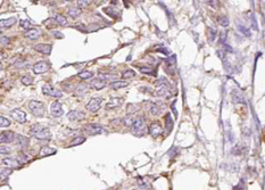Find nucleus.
I'll use <instances>...</instances> for the list:
<instances>
[{
    "mask_svg": "<svg viewBox=\"0 0 265 190\" xmlns=\"http://www.w3.org/2000/svg\"><path fill=\"white\" fill-rule=\"evenodd\" d=\"M30 136L34 137L35 139H40V140H49L51 138V133L47 127L42 125V124H34L32 125L30 129Z\"/></svg>",
    "mask_w": 265,
    "mask_h": 190,
    "instance_id": "1",
    "label": "nucleus"
},
{
    "mask_svg": "<svg viewBox=\"0 0 265 190\" xmlns=\"http://www.w3.org/2000/svg\"><path fill=\"white\" fill-rule=\"evenodd\" d=\"M131 130H132V133L137 137H142L147 133V127H146V122L143 120L142 117H140L138 120L133 121L132 125H131Z\"/></svg>",
    "mask_w": 265,
    "mask_h": 190,
    "instance_id": "2",
    "label": "nucleus"
},
{
    "mask_svg": "<svg viewBox=\"0 0 265 190\" xmlns=\"http://www.w3.org/2000/svg\"><path fill=\"white\" fill-rule=\"evenodd\" d=\"M28 109H30V112L37 117L43 116L46 113L45 105L40 101H37V100H31V101L28 102Z\"/></svg>",
    "mask_w": 265,
    "mask_h": 190,
    "instance_id": "3",
    "label": "nucleus"
},
{
    "mask_svg": "<svg viewBox=\"0 0 265 190\" xmlns=\"http://www.w3.org/2000/svg\"><path fill=\"white\" fill-rule=\"evenodd\" d=\"M42 91L45 95H48L50 97H55V98H60L62 96H63V92L59 91V90H57L56 88H54L51 84H49V83H46L43 87H42Z\"/></svg>",
    "mask_w": 265,
    "mask_h": 190,
    "instance_id": "4",
    "label": "nucleus"
},
{
    "mask_svg": "<svg viewBox=\"0 0 265 190\" xmlns=\"http://www.w3.org/2000/svg\"><path fill=\"white\" fill-rule=\"evenodd\" d=\"M50 70V63L49 62H46V60H41V62H38L33 66V72L35 74H43L46 72H48Z\"/></svg>",
    "mask_w": 265,
    "mask_h": 190,
    "instance_id": "5",
    "label": "nucleus"
},
{
    "mask_svg": "<svg viewBox=\"0 0 265 190\" xmlns=\"http://www.w3.org/2000/svg\"><path fill=\"white\" fill-rule=\"evenodd\" d=\"M84 131H85L88 134H90V136H96V134L102 133L104 129H102V127L99 125V124L91 123V124H87V125L84 127Z\"/></svg>",
    "mask_w": 265,
    "mask_h": 190,
    "instance_id": "6",
    "label": "nucleus"
},
{
    "mask_svg": "<svg viewBox=\"0 0 265 190\" xmlns=\"http://www.w3.org/2000/svg\"><path fill=\"white\" fill-rule=\"evenodd\" d=\"M15 137L16 134L11 130H6L2 131L0 133V144H11L15 140Z\"/></svg>",
    "mask_w": 265,
    "mask_h": 190,
    "instance_id": "7",
    "label": "nucleus"
},
{
    "mask_svg": "<svg viewBox=\"0 0 265 190\" xmlns=\"http://www.w3.org/2000/svg\"><path fill=\"white\" fill-rule=\"evenodd\" d=\"M101 104H102V99L101 98H91V100L87 104V109L91 113L98 112V109L100 108Z\"/></svg>",
    "mask_w": 265,
    "mask_h": 190,
    "instance_id": "8",
    "label": "nucleus"
},
{
    "mask_svg": "<svg viewBox=\"0 0 265 190\" xmlns=\"http://www.w3.org/2000/svg\"><path fill=\"white\" fill-rule=\"evenodd\" d=\"M11 119H14V120L16 121V122H18V123H25V122H26V114H25L23 110H21V109H18V108H15L11 110Z\"/></svg>",
    "mask_w": 265,
    "mask_h": 190,
    "instance_id": "9",
    "label": "nucleus"
},
{
    "mask_svg": "<svg viewBox=\"0 0 265 190\" xmlns=\"http://www.w3.org/2000/svg\"><path fill=\"white\" fill-rule=\"evenodd\" d=\"M50 113H51L52 116L55 117H59L64 114V109L62 104L58 101H55L51 104V107H50Z\"/></svg>",
    "mask_w": 265,
    "mask_h": 190,
    "instance_id": "10",
    "label": "nucleus"
},
{
    "mask_svg": "<svg viewBox=\"0 0 265 190\" xmlns=\"http://www.w3.org/2000/svg\"><path fill=\"white\" fill-rule=\"evenodd\" d=\"M84 117H85V114H84L82 110H79V109L71 110V112L67 114V119L70 121H81V120H84Z\"/></svg>",
    "mask_w": 265,
    "mask_h": 190,
    "instance_id": "11",
    "label": "nucleus"
},
{
    "mask_svg": "<svg viewBox=\"0 0 265 190\" xmlns=\"http://www.w3.org/2000/svg\"><path fill=\"white\" fill-rule=\"evenodd\" d=\"M16 142H17V147L22 150H24L26 148L28 147V137H24V136H22V134H17L16 137Z\"/></svg>",
    "mask_w": 265,
    "mask_h": 190,
    "instance_id": "12",
    "label": "nucleus"
},
{
    "mask_svg": "<svg viewBox=\"0 0 265 190\" xmlns=\"http://www.w3.org/2000/svg\"><path fill=\"white\" fill-rule=\"evenodd\" d=\"M34 49L39 53L43 54V55H50L52 50L51 45H45V43H39L37 46H34Z\"/></svg>",
    "mask_w": 265,
    "mask_h": 190,
    "instance_id": "13",
    "label": "nucleus"
},
{
    "mask_svg": "<svg viewBox=\"0 0 265 190\" xmlns=\"http://www.w3.org/2000/svg\"><path fill=\"white\" fill-rule=\"evenodd\" d=\"M40 34H41V32L38 28H28L24 33V37L28 40H37L40 37Z\"/></svg>",
    "mask_w": 265,
    "mask_h": 190,
    "instance_id": "14",
    "label": "nucleus"
},
{
    "mask_svg": "<svg viewBox=\"0 0 265 190\" xmlns=\"http://www.w3.org/2000/svg\"><path fill=\"white\" fill-rule=\"evenodd\" d=\"M231 96H232L233 102H236V104H246V102H247V100H246V98L244 97V95H242L239 90H233Z\"/></svg>",
    "mask_w": 265,
    "mask_h": 190,
    "instance_id": "15",
    "label": "nucleus"
},
{
    "mask_svg": "<svg viewBox=\"0 0 265 190\" xmlns=\"http://www.w3.org/2000/svg\"><path fill=\"white\" fill-rule=\"evenodd\" d=\"M90 85L92 88L96 89V90H100V89L105 88V87L107 85V83H106V81H105L104 79H101L100 76H99L98 79H93V80L90 82Z\"/></svg>",
    "mask_w": 265,
    "mask_h": 190,
    "instance_id": "16",
    "label": "nucleus"
},
{
    "mask_svg": "<svg viewBox=\"0 0 265 190\" xmlns=\"http://www.w3.org/2000/svg\"><path fill=\"white\" fill-rule=\"evenodd\" d=\"M123 104V99L122 98H112L107 102V105H106V109L109 110V109H114V108H117L119 106Z\"/></svg>",
    "mask_w": 265,
    "mask_h": 190,
    "instance_id": "17",
    "label": "nucleus"
},
{
    "mask_svg": "<svg viewBox=\"0 0 265 190\" xmlns=\"http://www.w3.org/2000/svg\"><path fill=\"white\" fill-rule=\"evenodd\" d=\"M1 163H2V165L11 167V169H16V167H18V166L21 165V162L14 158H4Z\"/></svg>",
    "mask_w": 265,
    "mask_h": 190,
    "instance_id": "18",
    "label": "nucleus"
},
{
    "mask_svg": "<svg viewBox=\"0 0 265 190\" xmlns=\"http://www.w3.org/2000/svg\"><path fill=\"white\" fill-rule=\"evenodd\" d=\"M17 19L15 17L6 18V19H0V28H11L14 24H16Z\"/></svg>",
    "mask_w": 265,
    "mask_h": 190,
    "instance_id": "19",
    "label": "nucleus"
},
{
    "mask_svg": "<svg viewBox=\"0 0 265 190\" xmlns=\"http://www.w3.org/2000/svg\"><path fill=\"white\" fill-rule=\"evenodd\" d=\"M56 153H57V150L55 148H50V147H48V146H43V147L41 148L40 153H39V155H40V157H45V156H50V155H52V154H56Z\"/></svg>",
    "mask_w": 265,
    "mask_h": 190,
    "instance_id": "20",
    "label": "nucleus"
},
{
    "mask_svg": "<svg viewBox=\"0 0 265 190\" xmlns=\"http://www.w3.org/2000/svg\"><path fill=\"white\" fill-rule=\"evenodd\" d=\"M158 90H157V96H161V97H168L170 96V89L167 88V84H162L157 87Z\"/></svg>",
    "mask_w": 265,
    "mask_h": 190,
    "instance_id": "21",
    "label": "nucleus"
},
{
    "mask_svg": "<svg viewBox=\"0 0 265 190\" xmlns=\"http://www.w3.org/2000/svg\"><path fill=\"white\" fill-rule=\"evenodd\" d=\"M88 91H89V87H88L87 84H84V83H81V84H79L75 88V95L76 96H84L85 93H88Z\"/></svg>",
    "mask_w": 265,
    "mask_h": 190,
    "instance_id": "22",
    "label": "nucleus"
},
{
    "mask_svg": "<svg viewBox=\"0 0 265 190\" xmlns=\"http://www.w3.org/2000/svg\"><path fill=\"white\" fill-rule=\"evenodd\" d=\"M173 129V119L171 117V114H166L165 116V131L166 133H170Z\"/></svg>",
    "mask_w": 265,
    "mask_h": 190,
    "instance_id": "23",
    "label": "nucleus"
},
{
    "mask_svg": "<svg viewBox=\"0 0 265 190\" xmlns=\"http://www.w3.org/2000/svg\"><path fill=\"white\" fill-rule=\"evenodd\" d=\"M149 133L153 136V137H157L162 133V127L159 124H151L149 127Z\"/></svg>",
    "mask_w": 265,
    "mask_h": 190,
    "instance_id": "24",
    "label": "nucleus"
},
{
    "mask_svg": "<svg viewBox=\"0 0 265 190\" xmlns=\"http://www.w3.org/2000/svg\"><path fill=\"white\" fill-rule=\"evenodd\" d=\"M129 85V82H125V81H113L109 87L112 89H121V88H125Z\"/></svg>",
    "mask_w": 265,
    "mask_h": 190,
    "instance_id": "25",
    "label": "nucleus"
},
{
    "mask_svg": "<svg viewBox=\"0 0 265 190\" xmlns=\"http://www.w3.org/2000/svg\"><path fill=\"white\" fill-rule=\"evenodd\" d=\"M11 174V167H7V169H4L0 171V180L1 181H6V180L9 178V175Z\"/></svg>",
    "mask_w": 265,
    "mask_h": 190,
    "instance_id": "26",
    "label": "nucleus"
},
{
    "mask_svg": "<svg viewBox=\"0 0 265 190\" xmlns=\"http://www.w3.org/2000/svg\"><path fill=\"white\" fill-rule=\"evenodd\" d=\"M54 21H56L57 23H58L59 25H62V26H66L67 25V19L64 17L63 15L56 14L55 16H54Z\"/></svg>",
    "mask_w": 265,
    "mask_h": 190,
    "instance_id": "27",
    "label": "nucleus"
},
{
    "mask_svg": "<svg viewBox=\"0 0 265 190\" xmlns=\"http://www.w3.org/2000/svg\"><path fill=\"white\" fill-rule=\"evenodd\" d=\"M93 76V73L91 71H81L79 73V78H81L82 80H87V79H91Z\"/></svg>",
    "mask_w": 265,
    "mask_h": 190,
    "instance_id": "28",
    "label": "nucleus"
},
{
    "mask_svg": "<svg viewBox=\"0 0 265 190\" xmlns=\"http://www.w3.org/2000/svg\"><path fill=\"white\" fill-rule=\"evenodd\" d=\"M217 22H219V24L221 25V26H223V28H228L229 26V18L227 17V16H219L217 17Z\"/></svg>",
    "mask_w": 265,
    "mask_h": 190,
    "instance_id": "29",
    "label": "nucleus"
},
{
    "mask_svg": "<svg viewBox=\"0 0 265 190\" xmlns=\"http://www.w3.org/2000/svg\"><path fill=\"white\" fill-rule=\"evenodd\" d=\"M68 15H70L71 17H73V18H76L77 16H80L81 15V9L80 8H70L68 9Z\"/></svg>",
    "mask_w": 265,
    "mask_h": 190,
    "instance_id": "30",
    "label": "nucleus"
},
{
    "mask_svg": "<svg viewBox=\"0 0 265 190\" xmlns=\"http://www.w3.org/2000/svg\"><path fill=\"white\" fill-rule=\"evenodd\" d=\"M238 30H239V31H240L244 35H246L247 38H249V37L251 35L250 30H249L248 28H246V26H244V25H241V24L238 25Z\"/></svg>",
    "mask_w": 265,
    "mask_h": 190,
    "instance_id": "31",
    "label": "nucleus"
},
{
    "mask_svg": "<svg viewBox=\"0 0 265 190\" xmlns=\"http://www.w3.org/2000/svg\"><path fill=\"white\" fill-rule=\"evenodd\" d=\"M100 78L104 79L105 81H106V80H109L111 82H113V81H116V79L119 78V76L115 75V74H106L105 73V74H101Z\"/></svg>",
    "mask_w": 265,
    "mask_h": 190,
    "instance_id": "32",
    "label": "nucleus"
},
{
    "mask_svg": "<svg viewBox=\"0 0 265 190\" xmlns=\"http://www.w3.org/2000/svg\"><path fill=\"white\" fill-rule=\"evenodd\" d=\"M84 141H85V138L84 137H81V136H79V137H75L73 139V141L71 142V146L73 147V146H79V145L81 144H83Z\"/></svg>",
    "mask_w": 265,
    "mask_h": 190,
    "instance_id": "33",
    "label": "nucleus"
},
{
    "mask_svg": "<svg viewBox=\"0 0 265 190\" xmlns=\"http://www.w3.org/2000/svg\"><path fill=\"white\" fill-rule=\"evenodd\" d=\"M134 76H136V73H134V71H132V70H126L125 72L122 74V78L128 79V80H129V79L134 78Z\"/></svg>",
    "mask_w": 265,
    "mask_h": 190,
    "instance_id": "34",
    "label": "nucleus"
},
{
    "mask_svg": "<svg viewBox=\"0 0 265 190\" xmlns=\"http://www.w3.org/2000/svg\"><path fill=\"white\" fill-rule=\"evenodd\" d=\"M150 113H151L153 115H155V116H157V115H159V114H161V108H159L157 105L153 104V105H150Z\"/></svg>",
    "mask_w": 265,
    "mask_h": 190,
    "instance_id": "35",
    "label": "nucleus"
},
{
    "mask_svg": "<svg viewBox=\"0 0 265 190\" xmlns=\"http://www.w3.org/2000/svg\"><path fill=\"white\" fill-rule=\"evenodd\" d=\"M11 125V121L5 116H0V127H7Z\"/></svg>",
    "mask_w": 265,
    "mask_h": 190,
    "instance_id": "36",
    "label": "nucleus"
},
{
    "mask_svg": "<svg viewBox=\"0 0 265 190\" xmlns=\"http://www.w3.org/2000/svg\"><path fill=\"white\" fill-rule=\"evenodd\" d=\"M11 153V148L8 146H0V155H7Z\"/></svg>",
    "mask_w": 265,
    "mask_h": 190,
    "instance_id": "37",
    "label": "nucleus"
},
{
    "mask_svg": "<svg viewBox=\"0 0 265 190\" xmlns=\"http://www.w3.org/2000/svg\"><path fill=\"white\" fill-rule=\"evenodd\" d=\"M92 0H77V5L80 8H85L91 4Z\"/></svg>",
    "mask_w": 265,
    "mask_h": 190,
    "instance_id": "38",
    "label": "nucleus"
},
{
    "mask_svg": "<svg viewBox=\"0 0 265 190\" xmlns=\"http://www.w3.org/2000/svg\"><path fill=\"white\" fill-rule=\"evenodd\" d=\"M22 83L25 85H30L32 84V82H33V78H31V76H28V75H26V76H23L22 78Z\"/></svg>",
    "mask_w": 265,
    "mask_h": 190,
    "instance_id": "39",
    "label": "nucleus"
},
{
    "mask_svg": "<svg viewBox=\"0 0 265 190\" xmlns=\"http://www.w3.org/2000/svg\"><path fill=\"white\" fill-rule=\"evenodd\" d=\"M20 25H21V28H25V30H28L30 26H31V22L28 21V19H21L20 21Z\"/></svg>",
    "mask_w": 265,
    "mask_h": 190,
    "instance_id": "40",
    "label": "nucleus"
},
{
    "mask_svg": "<svg viewBox=\"0 0 265 190\" xmlns=\"http://www.w3.org/2000/svg\"><path fill=\"white\" fill-rule=\"evenodd\" d=\"M139 71L141 72V73L143 74H153L154 73V71L153 68H150V67H139Z\"/></svg>",
    "mask_w": 265,
    "mask_h": 190,
    "instance_id": "41",
    "label": "nucleus"
},
{
    "mask_svg": "<svg viewBox=\"0 0 265 190\" xmlns=\"http://www.w3.org/2000/svg\"><path fill=\"white\" fill-rule=\"evenodd\" d=\"M227 35H228L227 31H222V32L220 33V43H221V45H224V43H225V39H227Z\"/></svg>",
    "mask_w": 265,
    "mask_h": 190,
    "instance_id": "42",
    "label": "nucleus"
},
{
    "mask_svg": "<svg viewBox=\"0 0 265 190\" xmlns=\"http://www.w3.org/2000/svg\"><path fill=\"white\" fill-rule=\"evenodd\" d=\"M209 32H211V34H209V41H214V39H215V37H216V30L213 28H209Z\"/></svg>",
    "mask_w": 265,
    "mask_h": 190,
    "instance_id": "43",
    "label": "nucleus"
},
{
    "mask_svg": "<svg viewBox=\"0 0 265 190\" xmlns=\"http://www.w3.org/2000/svg\"><path fill=\"white\" fill-rule=\"evenodd\" d=\"M251 28H253V30H255V31H257L258 30V25H257V22H256V17H255L254 15H251Z\"/></svg>",
    "mask_w": 265,
    "mask_h": 190,
    "instance_id": "44",
    "label": "nucleus"
},
{
    "mask_svg": "<svg viewBox=\"0 0 265 190\" xmlns=\"http://www.w3.org/2000/svg\"><path fill=\"white\" fill-rule=\"evenodd\" d=\"M52 35L54 37H56V38H58V39H62V38H64V34L62 33V32L59 31H51Z\"/></svg>",
    "mask_w": 265,
    "mask_h": 190,
    "instance_id": "45",
    "label": "nucleus"
},
{
    "mask_svg": "<svg viewBox=\"0 0 265 190\" xmlns=\"http://www.w3.org/2000/svg\"><path fill=\"white\" fill-rule=\"evenodd\" d=\"M132 123H133V121H132V119H131V116H128L124 119V124H125V125H132Z\"/></svg>",
    "mask_w": 265,
    "mask_h": 190,
    "instance_id": "46",
    "label": "nucleus"
},
{
    "mask_svg": "<svg viewBox=\"0 0 265 190\" xmlns=\"http://www.w3.org/2000/svg\"><path fill=\"white\" fill-rule=\"evenodd\" d=\"M217 56L220 57L222 60L225 59V53H224L223 50H219V51H217Z\"/></svg>",
    "mask_w": 265,
    "mask_h": 190,
    "instance_id": "47",
    "label": "nucleus"
},
{
    "mask_svg": "<svg viewBox=\"0 0 265 190\" xmlns=\"http://www.w3.org/2000/svg\"><path fill=\"white\" fill-rule=\"evenodd\" d=\"M156 50L157 51H159V53H162V54H165V55H168V54H170V51H168L166 48H161V49H156Z\"/></svg>",
    "mask_w": 265,
    "mask_h": 190,
    "instance_id": "48",
    "label": "nucleus"
},
{
    "mask_svg": "<svg viewBox=\"0 0 265 190\" xmlns=\"http://www.w3.org/2000/svg\"><path fill=\"white\" fill-rule=\"evenodd\" d=\"M224 49H225V51H229V53H233V49L231 48L229 45H227V43H224Z\"/></svg>",
    "mask_w": 265,
    "mask_h": 190,
    "instance_id": "49",
    "label": "nucleus"
},
{
    "mask_svg": "<svg viewBox=\"0 0 265 190\" xmlns=\"http://www.w3.org/2000/svg\"><path fill=\"white\" fill-rule=\"evenodd\" d=\"M175 104H176V100H174V102L172 104V109L174 110V115H175V116H178V113H176V108H175Z\"/></svg>",
    "mask_w": 265,
    "mask_h": 190,
    "instance_id": "50",
    "label": "nucleus"
},
{
    "mask_svg": "<svg viewBox=\"0 0 265 190\" xmlns=\"http://www.w3.org/2000/svg\"><path fill=\"white\" fill-rule=\"evenodd\" d=\"M2 58H4V56H2V54H0V60L2 59Z\"/></svg>",
    "mask_w": 265,
    "mask_h": 190,
    "instance_id": "51",
    "label": "nucleus"
},
{
    "mask_svg": "<svg viewBox=\"0 0 265 190\" xmlns=\"http://www.w3.org/2000/svg\"><path fill=\"white\" fill-rule=\"evenodd\" d=\"M206 1H212V0H206Z\"/></svg>",
    "mask_w": 265,
    "mask_h": 190,
    "instance_id": "52",
    "label": "nucleus"
}]
</instances>
